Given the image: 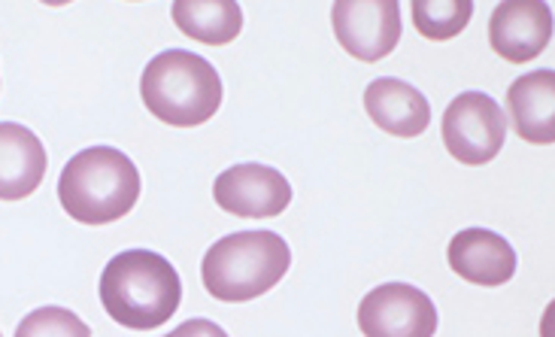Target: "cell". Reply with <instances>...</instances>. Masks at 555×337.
Segmentation results:
<instances>
[{"mask_svg":"<svg viewBox=\"0 0 555 337\" xmlns=\"http://www.w3.org/2000/svg\"><path fill=\"white\" fill-rule=\"evenodd\" d=\"M507 113L519 138L550 146L555 140V70H531L513 79Z\"/></svg>","mask_w":555,"mask_h":337,"instance_id":"obj_13","label":"cell"},{"mask_svg":"<svg viewBox=\"0 0 555 337\" xmlns=\"http://www.w3.org/2000/svg\"><path fill=\"white\" fill-rule=\"evenodd\" d=\"M331 25L340 47L359 62H379L391 55L401 40V3L398 0H337L331 7Z\"/></svg>","mask_w":555,"mask_h":337,"instance_id":"obj_7","label":"cell"},{"mask_svg":"<svg viewBox=\"0 0 555 337\" xmlns=\"http://www.w3.org/2000/svg\"><path fill=\"white\" fill-rule=\"evenodd\" d=\"M447 259L462 280L474 286H486V289L504 286L516 274V249L511 241H504L501 234L489 229L459 231L450 241Z\"/></svg>","mask_w":555,"mask_h":337,"instance_id":"obj_10","label":"cell"},{"mask_svg":"<svg viewBox=\"0 0 555 337\" xmlns=\"http://www.w3.org/2000/svg\"><path fill=\"white\" fill-rule=\"evenodd\" d=\"M212 198L231 216L273 219L292 204V185L280 170L268 165H234L216 177Z\"/></svg>","mask_w":555,"mask_h":337,"instance_id":"obj_8","label":"cell"},{"mask_svg":"<svg viewBox=\"0 0 555 337\" xmlns=\"http://www.w3.org/2000/svg\"><path fill=\"white\" fill-rule=\"evenodd\" d=\"M0 337H3V335H0Z\"/></svg>","mask_w":555,"mask_h":337,"instance_id":"obj_18","label":"cell"},{"mask_svg":"<svg viewBox=\"0 0 555 337\" xmlns=\"http://www.w3.org/2000/svg\"><path fill=\"white\" fill-rule=\"evenodd\" d=\"M474 16L470 0H413V22L425 40H452Z\"/></svg>","mask_w":555,"mask_h":337,"instance_id":"obj_15","label":"cell"},{"mask_svg":"<svg viewBox=\"0 0 555 337\" xmlns=\"http://www.w3.org/2000/svg\"><path fill=\"white\" fill-rule=\"evenodd\" d=\"M553 10L541 0H504L489 22V47L504 62L528 64L550 47Z\"/></svg>","mask_w":555,"mask_h":337,"instance_id":"obj_9","label":"cell"},{"mask_svg":"<svg viewBox=\"0 0 555 337\" xmlns=\"http://www.w3.org/2000/svg\"><path fill=\"white\" fill-rule=\"evenodd\" d=\"M507 140V116L495 98L482 92H465L443 113V143L455 161L467 168L489 165Z\"/></svg>","mask_w":555,"mask_h":337,"instance_id":"obj_5","label":"cell"},{"mask_svg":"<svg viewBox=\"0 0 555 337\" xmlns=\"http://www.w3.org/2000/svg\"><path fill=\"white\" fill-rule=\"evenodd\" d=\"M170 16L185 37L207 47H228L243 31V10L237 0H177Z\"/></svg>","mask_w":555,"mask_h":337,"instance_id":"obj_14","label":"cell"},{"mask_svg":"<svg viewBox=\"0 0 555 337\" xmlns=\"http://www.w3.org/2000/svg\"><path fill=\"white\" fill-rule=\"evenodd\" d=\"M364 109L374 119L376 128L389 131L395 138H420L431 125L428 98L404 79H374L364 92Z\"/></svg>","mask_w":555,"mask_h":337,"instance_id":"obj_11","label":"cell"},{"mask_svg":"<svg viewBox=\"0 0 555 337\" xmlns=\"http://www.w3.org/2000/svg\"><path fill=\"white\" fill-rule=\"evenodd\" d=\"M140 198V170L113 146H91L76 153L59 180L64 213L82 225H109L134 210Z\"/></svg>","mask_w":555,"mask_h":337,"instance_id":"obj_2","label":"cell"},{"mask_svg":"<svg viewBox=\"0 0 555 337\" xmlns=\"http://www.w3.org/2000/svg\"><path fill=\"white\" fill-rule=\"evenodd\" d=\"M140 94L155 119L173 128H197L219 113L225 89L207 59L189 49H167L146 64Z\"/></svg>","mask_w":555,"mask_h":337,"instance_id":"obj_3","label":"cell"},{"mask_svg":"<svg viewBox=\"0 0 555 337\" xmlns=\"http://www.w3.org/2000/svg\"><path fill=\"white\" fill-rule=\"evenodd\" d=\"M165 337H228V332L212 320H185Z\"/></svg>","mask_w":555,"mask_h":337,"instance_id":"obj_17","label":"cell"},{"mask_svg":"<svg viewBox=\"0 0 555 337\" xmlns=\"http://www.w3.org/2000/svg\"><path fill=\"white\" fill-rule=\"evenodd\" d=\"M364 337H435V301L410 283H386L371 289L359 304Z\"/></svg>","mask_w":555,"mask_h":337,"instance_id":"obj_6","label":"cell"},{"mask_svg":"<svg viewBox=\"0 0 555 337\" xmlns=\"http://www.w3.org/2000/svg\"><path fill=\"white\" fill-rule=\"evenodd\" d=\"M292 264V249L273 231H237L207 249L201 264L204 289L228 304H243L271 291Z\"/></svg>","mask_w":555,"mask_h":337,"instance_id":"obj_4","label":"cell"},{"mask_svg":"<svg viewBox=\"0 0 555 337\" xmlns=\"http://www.w3.org/2000/svg\"><path fill=\"white\" fill-rule=\"evenodd\" d=\"M15 337H91V328L67 307H40L18 322Z\"/></svg>","mask_w":555,"mask_h":337,"instance_id":"obj_16","label":"cell"},{"mask_svg":"<svg viewBox=\"0 0 555 337\" xmlns=\"http://www.w3.org/2000/svg\"><path fill=\"white\" fill-rule=\"evenodd\" d=\"M40 138L18 122H0V200H22L37 192L46 177Z\"/></svg>","mask_w":555,"mask_h":337,"instance_id":"obj_12","label":"cell"},{"mask_svg":"<svg viewBox=\"0 0 555 337\" xmlns=\"http://www.w3.org/2000/svg\"><path fill=\"white\" fill-rule=\"evenodd\" d=\"M98 291L109 320L131 332H152L180 310L182 280L165 256L125 249L109 259Z\"/></svg>","mask_w":555,"mask_h":337,"instance_id":"obj_1","label":"cell"}]
</instances>
